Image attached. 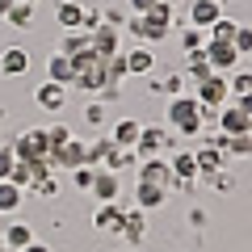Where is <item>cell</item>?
Here are the masks:
<instances>
[{
    "label": "cell",
    "mask_w": 252,
    "mask_h": 252,
    "mask_svg": "<svg viewBox=\"0 0 252 252\" xmlns=\"http://www.w3.org/2000/svg\"><path fill=\"white\" fill-rule=\"evenodd\" d=\"M210 72H215V67H210V59H206V51H189V80L198 84V80H206Z\"/></svg>",
    "instance_id": "obj_31"
},
{
    "label": "cell",
    "mask_w": 252,
    "mask_h": 252,
    "mask_svg": "<svg viewBox=\"0 0 252 252\" xmlns=\"http://www.w3.org/2000/svg\"><path fill=\"white\" fill-rule=\"evenodd\" d=\"M219 17H223V4H219V0H189V26L210 30Z\"/></svg>",
    "instance_id": "obj_11"
},
{
    "label": "cell",
    "mask_w": 252,
    "mask_h": 252,
    "mask_svg": "<svg viewBox=\"0 0 252 252\" xmlns=\"http://www.w3.org/2000/svg\"><path fill=\"white\" fill-rule=\"evenodd\" d=\"M227 89H231L235 101L248 97V93H252V72H240V67H235V72H227Z\"/></svg>",
    "instance_id": "obj_30"
},
{
    "label": "cell",
    "mask_w": 252,
    "mask_h": 252,
    "mask_svg": "<svg viewBox=\"0 0 252 252\" xmlns=\"http://www.w3.org/2000/svg\"><path fill=\"white\" fill-rule=\"evenodd\" d=\"M26 193H34V198H59V177H51V172H46V177H38Z\"/></svg>",
    "instance_id": "obj_34"
},
{
    "label": "cell",
    "mask_w": 252,
    "mask_h": 252,
    "mask_svg": "<svg viewBox=\"0 0 252 252\" xmlns=\"http://www.w3.org/2000/svg\"><path fill=\"white\" fill-rule=\"evenodd\" d=\"M4 21H9V26H17V30H30V26H34V4H21V0H13V9L4 13Z\"/></svg>",
    "instance_id": "obj_27"
},
{
    "label": "cell",
    "mask_w": 252,
    "mask_h": 252,
    "mask_svg": "<svg viewBox=\"0 0 252 252\" xmlns=\"http://www.w3.org/2000/svg\"><path fill=\"white\" fill-rule=\"evenodd\" d=\"M13 9V0H0V17H4V13H9Z\"/></svg>",
    "instance_id": "obj_49"
},
{
    "label": "cell",
    "mask_w": 252,
    "mask_h": 252,
    "mask_svg": "<svg viewBox=\"0 0 252 252\" xmlns=\"http://www.w3.org/2000/svg\"><path fill=\"white\" fill-rule=\"evenodd\" d=\"M193 160H198V172H206V177H215V172H223V164H227V152H219L210 139H202L198 143V152H193Z\"/></svg>",
    "instance_id": "obj_12"
},
{
    "label": "cell",
    "mask_w": 252,
    "mask_h": 252,
    "mask_svg": "<svg viewBox=\"0 0 252 252\" xmlns=\"http://www.w3.org/2000/svg\"><path fill=\"white\" fill-rule=\"evenodd\" d=\"M231 46L240 51V59H244V55H252V26H240V30H235Z\"/></svg>",
    "instance_id": "obj_36"
},
{
    "label": "cell",
    "mask_w": 252,
    "mask_h": 252,
    "mask_svg": "<svg viewBox=\"0 0 252 252\" xmlns=\"http://www.w3.org/2000/svg\"><path fill=\"white\" fill-rule=\"evenodd\" d=\"M84 114H89V122H101V118H105V109H101V105H89Z\"/></svg>",
    "instance_id": "obj_46"
},
{
    "label": "cell",
    "mask_w": 252,
    "mask_h": 252,
    "mask_svg": "<svg viewBox=\"0 0 252 252\" xmlns=\"http://www.w3.org/2000/svg\"><path fill=\"white\" fill-rule=\"evenodd\" d=\"M21 4H38V0H21Z\"/></svg>",
    "instance_id": "obj_52"
},
{
    "label": "cell",
    "mask_w": 252,
    "mask_h": 252,
    "mask_svg": "<svg viewBox=\"0 0 252 252\" xmlns=\"http://www.w3.org/2000/svg\"><path fill=\"white\" fill-rule=\"evenodd\" d=\"M143 235H147V210H126L122 240L126 244H143Z\"/></svg>",
    "instance_id": "obj_21"
},
{
    "label": "cell",
    "mask_w": 252,
    "mask_h": 252,
    "mask_svg": "<svg viewBox=\"0 0 252 252\" xmlns=\"http://www.w3.org/2000/svg\"><path fill=\"white\" fill-rule=\"evenodd\" d=\"M156 4H160V0H126V9H130V13H139V17H143V13H152Z\"/></svg>",
    "instance_id": "obj_43"
},
{
    "label": "cell",
    "mask_w": 252,
    "mask_h": 252,
    "mask_svg": "<svg viewBox=\"0 0 252 252\" xmlns=\"http://www.w3.org/2000/svg\"><path fill=\"white\" fill-rule=\"evenodd\" d=\"M46 164H51V168H67V172L84 168V164H89V143H76V139H67L63 147H55V152L46 156Z\"/></svg>",
    "instance_id": "obj_4"
},
{
    "label": "cell",
    "mask_w": 252,
    "mask_h": 252,
    "mask_svg": "<svg viewBox=\"0 0 252 252\" xmlns=\"http://www.w3.org/2000/svg\"><path fill=\"white\" fill-rule=\"evenodd\" d=\"M89 193L101 198V202H114L118 193H122V177L109 172V168H97V172H93V189H89Z\"/></svg>",
    "instance_id": "obj_13"
},
{
    "label": "cell",
    "mask_w": 252,
    "mask_h": 252,
    "mask_svg": "<svg viewBox=\"0 0 252 252\" xmlns=\"http://www.w3.org/2000/svg\"><path fill=\"white\" fill-rule=\"evenodd\" d=\"M227 156H252V135H240V139H227Z\"/></svg>",
    "instance_id": "obj_38"
},
{
    "label": "cell",
    "mask_w": 252,
    "mask_h": 252,
    "mask_svg": "<svg viewBox=\"0 0 252 252\" xmlns=\"http://www.w3.org/2000/svg\"><path fill=\"white\" fill-rule=\"evenodd\" d=\"M93 172H97L93 164H84V168H76V172H72V177H76V189H80V193H89V189H93Z\"/></svg>",
    "instance_id": "obj_39"
},
{
    "label": "cell",
    "mask_w": 252,
    "mask_h": 252,
    "mask_svg": "<svg viewBox=\"0 0 252 252\" xmlns=\"http://www.w3.org/2000/svg\"><path fill=\"white\" fill-rule=\"evenodd\" d=\"M101 26L122 30V26H126V13H122V9H101Z\"/></svg>",
    "instance_id": "obj_41"
},
{
    "label": "cell",
    "mask_w": 252,
    "mask_h": 252,
    "mask_svg": "<svg viewBox=\"0 0 252 252\" xmlns=\"http://www.w3.org/2000/svg\"><path fill=\"white\" fill-rule=\"evenodd\" d=\"M164 147H172V135H168V130L143 126V130H139V143H135V156H139V164H143V160H156Z\"/></svg>",
    "instance_id": "obj_5"
},
{
    "label": "cell",
    "mask_w": 252,
    "mask_h": 252,
    "mask_svg": "<svg viewBox=\"0 0 252 252\" xmlns=\"http://www.w3.org/2000/svg\"><path fill=\"white\" fill-rule=\"evenodd\" d=\"M13 164H17V156H13L9 147H0V181H9V177H13Z\"/></svg>",
    "instance_id": "obj_42"
},
{
    "label": "cell",
    "mask_w": 252,
    "mask_h": 252,
    "mask_svg": "<svg viewBox=\"0 0 252 252\" xmlns=\"http://www.w3.org/2000/svg\"><path fill=\"white\" fill-rule=\"evenodd\" d=\"M0 252H13V248H9V244H4V235H0Z\"/></svg>",
    "instance_id": "obj_51"
},
{
    "label": "cell",
    "mask_w": 252,
    "mask_h": 252,
    "mask_svg": "<svg viewBox=\"0 0 252 252\" xmlns=\"http://www.w3.org/2000/svg\"><path fill=\"white\" fill-rule=\"evenodd\" d=\"M210 185H215V189H231V185H235V181H231V177H227V172H215V177H210Z\"/></svg>",
    "instance_id": "obj_45"
},
{
    "label": "cell",
    "mask_w": 252,
    "mask_h": 252,
    "mask_svg": "<svg viewBox=\"0 0 252 252\" xmlns=\"http://www.w3.org/2000/svg\"><path fill=\"white\" fill-rule=\"evenodd\" d=\"M105 76H109V84H122L126 76H130V72H126V55H122V51L105 59Z\"/></svg>",
    "instance_id": "obj_35"
},
{
    "label": "cell",
    "mask_w": 252,
    "mask_h": 252,
    "mask_svg": "<svg viewBox=\"0 0 252 252\" xmlns=\"http://www.w3.org/2000/svg\"><path fill=\"white\" fill-rule=\"evenodd\" d=\"M139 181H147V185H160V189H168L172 185V168L164 160H143L139 164Z\"/></svg>",
    "instance_id": "obj_19"
},
{
    "label": "cell",
    "mask_w": 252,
    "mask_h": 252,
    "mask_svg": "<svg viewBox=\"0 0 252 252\" xmlns=\"http://www.w3.org/2000/svg\"><path fill=\"white\" fill-rule=\"evenodd\" d=\"M59 51H63V55H72V59H80V55L93 51V34H89V30H67Z\"/></svg>",
    "instance_id": "obj_20"
},
{
    "label": "cell",
    "mask_w": 252,
    "mask_h": 252,
    "mask_svg": "<svg viewBox=\"0 0 252 252\" xmlns=\"http://www.w3.org/2000/svg\"><path fill=\"white\" fill-rule=\"evenodd\" d=\"M30 72V51L26 46H9V51L0 55V76L4 80H21Z\"/></svg>",
    "instance_id": "obj_10"
},
{
    "label": "cell",
    "mask_w": 252,
    "mask_h": 252,
    "mask_svg": "<svg viewBox=\"0 0 252 252\" xmlns=\"http://www.w3.org/2000/svg\"><path fill=\"white\" fill-rule=\"evenodd\" d=\"M122 223H126V210L118 206V202H101L97 215H93V227H97L101 235H122Z\"/></svg>",
    "instance_id": "obj_8"
},
{
    "label": "cell",
    "mask_w": 252,
    "mask_h": 252,
    "mask_svg": "<svg viewBox=\"0 0 252 252\" xmlns=\"http://www.w3.org/2000/svg\"><path fill=\"white\" fill-rule=\"evenodd\" d=\"M219 135H227V139H240V135H252V118L244 114L240 105H231V109H219Z\"/></svg>",
    "instance_id": "obj_7"
},
{
    "label": "cell",
    "mask_w": 252,
    "mask_h": 252,
    "mask_svg": "<svg viewBox=\"0 0 252 252\" xmlns=\"http://www.w3.org/2000/svg\"><path fill=\"white\" fill-rule=\"evenodd\" d=\"M46 80L72 89V80H76V59H72V55H63V51L51 55V63H46Z\"/></svg>",
    "instance_id": "obj_14"
},
{
    "label": "cell",
    "mask_w": 252,
    "mask_h": 252,
    "mask_svg": "<svg viewBox=\"0 0 252 252\" xmlns=\"http://www.w3.org/2000/svg\"><path fill=\"white\" fill-rule=\"evenodd\" d=\"M152 67H156V59H152V51H147V46L126 51V72H130V76H147Z\"/></svg>",
    "instance_id": "obj_24"
},
{
    "label": "cell",
    "mask_w": 252,
    "mask_h": 252,
    "mask_svg": "<svg viewBox=\"0 0 252 252\" xmlns=\"http://www.w3.org/2000/svg\"><path fill=\"white\" fill-rule=\"evenodd\" d=\"M46 172H51V164H46V160H17L9 181H13V185H21V189H30L38 177H46Z\"/></svg>",
    "instance_id": "obj_15"
},
{
    "label": "cell",
    "mask_w": 252,
    "mask_h": 252,
    "mask_svg": "<svg viewBox=\"0 0 252 252\" xmlns=\"http://www.w3.org/2000/svg\"><path fill=\"white\" fill-rule=\"evenodd\" d=\"M235 30H240V21H231V17L223 13V17H219L215 26L206 30V38H210V42H231V38H235Z\"/></svg>",
    "instance_id": "obj_28"
},
{
    "label": "cell",
    "mask_w": 252,
    "mask_h": 252,
    "mask_svg": "<svg viewBox=\"0 0 252 252\" xmlns=\"http://www.w3.org/2000/svg\"><path fill=\"white\" fill-rule=\"evenodd\" d=\"M152 93H168V97H185V76H164V80L147 84Z\"/></svg>",
    "instance_id": "obj_33"
},
{
    "label": "cell",
    "mask_w": 252,
    "mask_h": 252,
    "mask_svg": "<svg viewBox=\"0 0 252 252\" xmlns=\"http://www.w3.org/2000/svg\"><path fill=\"white\" fill-rule=\"evenodd\" d=\"M168 126L181 139H198L202 135V105H198V97H172L168 101Z\"/></svg>",
    "instance_id": "obj_1"
},
{
    "label": "cell",
    "mask_w": 252,
    "mask_h": 252,
    "mask_svg": "<svg viewBox=\"0 0 252 252\" xmlns=\"http://www.w3.org/2000/svg\"><path fill=\"white\" fill-rule=\"evenodd\" d=\"M101 164H105L109 172H122V168H130V164H139V156H135V147H118V143H114Z\"/></svg>",
    "instance_id": "obj_22"
},
{
    "label": "cell",
    "mask_w": 252,
    "mask_h": 252,
    "mask_svg": "<svg viewBox=\"0 0 252 252\" xmlns=\"http://www.w3.org/2000/svg\"><path fill=\"white\" fill-rule=\"evenodd\" d=\"M93 51H97L101 59L118 55V51H122V30H114V26H97V30H93Z\"/></svg>",
    "instance_id": "obj_16"
},
{
    "label": "cell",
    "mask_w": 252,
    "mask_h": 252,
    "mask_svg": "<svg viewBox=\"0 0 252 252\" xmlns=\"http://www.w3.org/2000/svg\"><path fill=\"white\" fill-rule=\"evenodd\" d=\"M17 160H46L51 156V143H46V130H26L17 135V147H13Z\"/></svg>",
    "instance_id": "obj_6"
},
{
    "label": "cell",
    "mask_w": 252,
    "mask_h": 252,
    "mask_svg": "<svg viewBox=\"0 0 252 252\" xmlns=\"http://www.w3.org/2000/svg\"><path fill=\"white\" fill-rule=\"evenodd\" d=\"M105 84H109V76H105V59H101L97 51L80 55V59H76V80H72V89H80V93H101Z\"/></svg>",
    "instance_id": "obj_2"
},
{
    "label": "cell",
    "mask_w": 252,
    "mask_h": 252,
    "mask_svg": "<svg viewBox=\"0 0 252 252\" xmlns=\"http://www.w3.org/2000/svg\"><path fill=\"white\" fill-rule=\"evenodd\" d=\"M21 198H26V189L13 185V181H0V215H13L21 210Z\"/></svg>",
    "instance_id": "obj_25"
},
{
    "label": "cell",
    "mask_w": 252,
    "mask_h": 252,
    "mask_svg": "<svg viewBox=\"0 0 252 252\" xmlns=\"http://www.w3.org/2000/svg\"><path fill=\"white\" fill-rule=\"evenodd\" d=\"M206 42H210L206 30H198V26H185V30H181V46H185V55L189 51H206Z\"/></svg>",
    "instance_id": "obj_32"
},
{
    "label": "cell",
    "mask_w": 252,
    "mask_h": 252,
    "mask_svg": "<svg viewBox=\"0 0 252 252\" xmlns=\"http://www.w3.org/2000/svg\"><path fill=\"white\" fill-rule=\"evenodd\" d=\"M160 4H172V9H177V4H185V0H160Z\"/></svg>",
    "instance_id": "obj_50"
},
{
    "label": "cell",
    "mask_w": 252,
    "mask_h": 252,
    "mask_svg": "<svg viewBox=\"0 0 252 252\" xmlns=\"http://www.w3.org/2000/svg\"><path fill=\"white\" fill-rule=\"evenodd\" d=\"M109 147H114V139H93V143H89V164H93V168H97V164L105 160V152H109Z\"/></svg>",
    "instance_id": "obj_37"
},
{
    "label": "cell",
    "mask_w": 252,
    "mask_h": 252,
    "mask_svg": "<svg viewBox=\"0 0 252 252\" xmlns=\"http://www.w3.org/2000/svg\"><path fill=\"white\" fill-rule=\"evenodd\" d=\"M219 4H223V0H219Z\"/></svg>",
    "instance_id": "obj_53"
},
{
    "label": "cell",
    "mask_w": 252,
    "mask_h": 252,
    "mask_svg": "<svg viewBox=\"0 0 252 252\" xmlns=\"http://www.w3.org/2000/svg\"><path fill=\"white\" fill-rule=\"evenodd\" d=\"M198 105H206V109H223L227 105V97H231V89H227V76H219V72H210L206 80H198Z\"/></svg>",
    "instance_id": "obj_3"
},
{
    "label": "cell",
    "mask_w": 252,
    "mask_h": 252,
    "mask_svg": "<svg viewBox=\"0 0 252 252\" xmlns=\"http://www.w3.org/2000/svg\"><path fill=\"white\" fill-rule=\"evenodd\" d=\"M235 105H240V109H244V114H248V118H252V93H248V97H240V101H235Z\"/></svg>",
    "instance_id": "obj_47"
},
{
    "label": "cell",
    "mask_w": 252,
    "mask_h": 252,
    "mask_svg": "<svg viewBox=\"0 0 252 252\" xmlns=\"http://www.w3.org/2000/svg\"><path fill=\"white\" fill-rule=\"evenodd\" d=\"M4 244H9L13 252H21L26 244H34V231H30V223H13L9 231H4Z\"/></svg>",
    "instance_id": "obj_29"
},
{
    "label": "cell",
    "mask_w": 252,
    "mask_h": 252,
    "mask_svg": "<svg viewBox=\"0 0 252 252\" xmlns=\"http://www.w3.org/2000/svg\"><path fill=\"white\" fill-rule=\"evenodd\" d=\"M206 59H210V67H215L219 76H227V72L240 67V51H235L231 42H206Z\"/></svg>",
    "instance_id": "obj_9"
},
{
    "label": "cell",
    "mask_w": 252,
    "mask_h": 252,
    "mask_svg": "<svg viewBox=\"0 0 252 252\" xmlns=\"http://www.w3.org/2000/svg\"><path fill=\"white\" fill-rule=\"evenodd\" d=\"M139 130H143L139 122H130V118H122V122L114 126V135H109V139H114L118 147H135V143H139Z\"/></svg>",
    "instance_id": "obj_26"
},
{
    "label": "cell",
    "mask_w": 252,
    "mask_h": 252,
    "mask_svg": "<svg viewBox=\"0 0 252 252\" xmlns=\"http://www.w3.org/2000/svg\"><path fill=\"white\" fill-rule=\"evenodd\" d=\"M21 252H51V248H46V244H38V240H34V244H26V248H21Z\"/></svg>",
    "instance_id": "obj_48"
},
{
    "label": "cell",
    "mask_w": 252,
    "mask_h": 252,
    "mask_svg": "<svg viewBox=\"0 0 252 252\" xmlns=\"http://www.w3.org/2000/svg\"><path fill=\"white\" fill-rule=\"evenodd\" d=\"M135 202H139V210H160V206H164V189L139 181V185H135Z\"/></svg>",
    "instance_id": "obj_23"
},
{
    "label": "cell",
    "mask_w": 252,
    "mask_h": 252,
    "mask_svg": "<svg viewBox=\"0 0 252 252\" xmlns=\"http://www.w3.org/2000/svg\"><path fill=\"white\" fill-rule=\"evenodd\" d=\"M34 101L42 109H63V105H67V89L55 84V80H46V84H38V89H34Z\"/></svg>",
    "instance_id": "obj_18"
},
{
    "label": "cell",
    "mask_w": 252,
    "mask_h": 252,
    "mask_svg": "<svg viewBox=\"0 0 252 252\" xmlns=\"http://www.w3.org/2000/svg\"><path fill=\"white\" fill-rule=\"evenodd\" d=\"M55 21L63 30H84V4L80 0H59L55 4Z\"/></svg>",
    "instance_id": "obj_17"
},
{
    "label": "cell",
    "mask_w": 252,
    "mask_h": 252,
    "mask_svg": "<svg viewBox=\"0 0 252 252\" xmlns=\"http://www.w3.org/2000/svg\"><path fill=\"white\" fill-rule=\"evenodd\" d=\"M97 26H101V9H84V30L93 34Z\"/></svg>",
    "instance_id": "obj_44"
},
{
    "label": "cell",
    "mask_w": 252,
    "mask_h": 252,
    "mask_svg": "<svg viewBox=\"0 0 252 252\" xmlns=\"http://www.w3.org/2000/svg\"><path fill=\"white\" fill-rule=\"evenodd\" d=\"M67 139H72V130H67V126H51V130H46V143H51V152H55V147H63Z\"/></svg>",
    "instance_id": "obj_40"
}]
</instances>
